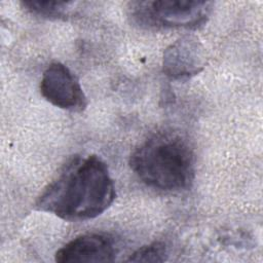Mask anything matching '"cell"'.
I'll list each match as a JSON object with an SVG mask.
<instances>
[{
	"instance_id": "1",
	"label": "cell",
	"mask_w": 263,
	"mask_h": 263,
	"mask_svg": "<svg viewBox=\"0 0 263 263\" xmlns=\"http://www.w3.org/2000/svg\"><path fill=\"white\" fill-rule=\"evenodd\" d=\"M115 186L105 161L97 155L71 159L37 199L36 208L67 221L103 214L115 199Z\"/></svg>"
},
{
	"instance_id": "2",
	"label": "cell",
	"mask_w": 263,
	"mask_h": 263,
	"mask_svg": "<svg viewBox=\"0 0 263 263\" xmlns=\"http://www.w3.org/2000/svg\"><path fill=\"white\" fill-rule=\"evenodd\" d=\"M194 154L188 142L175 133L148 137L132 153L129 165L148 187L163 192L189 188L194 179Z\"/></svg>"
},
{
	"instance_id": "3",
	"label": "cell",
	"mask_w": 263,
	"mask_h": 263,
	"mask_svg": "<svg viewBox=\"0 0 263 263\" xmlns=\"http://www.w3.org/2000/svg\"><path fill=\"white\" fill-rule=\"evenodd\" d=\"M212 2L191 0H154L130 3L135 22L147 28L195 29L203 25Z\"/></svg>"
},
{
	"instance_id": "4",
	"label": "cell",
	"mask_w": 263,
	"mask_h": 263,
	"mask_svg": "<svg viewBox=\"0 0 263 263\" xmlns=\"http://www.w3.org/2000/svg\"><path fill=\"white\" fill-rule=\"evenodd\" d=\"M40 92L46 101L61 109L82 111L86 106V97L78 79L62 63H51L43 72Z\"/></svg>"
},
{
	"instance_id": "5",
	"label": "cell",
	"mask_w": 263,
	"mask_h": 263,
	"mask_svg": "<svg viewBox=\"0 0 263 263\" xmlns=\"http://www.w3.org/2000/svg\"><path fill=\"white\" fill-rule=\"evenodd\" d=\"M114 256V241L110 236L103 233H86L62 247L55 253V261L59 263L111 262Z\"/></svg>"
},
{
	"instance_id": "6",
	"label": "cell",
	"mask_w": 263,
	"mask_h": 263,
	"mask_svg": "<svg viewBox=\"0 0 263 263\" xmlns=\"http://www.w3.org/2000/svg\"><path fill=\"white\" fill-rule=\"evenodd\" d=\"M200 45L192 38H182L170 45L163 54V72L174 79L188 78L202 69Z\"/></svg>"
},
{
	"instance_id": "7",
	"label": "cell",
	"mask_w": 263,
	"mask_h": 263,
	"mask_svg": "<svg viewBox=\"0 0 263 263\" xmlns=\"http://www.w3.org/2000/svg\"><path fill=\"white\" fill-rule=\"evenodd\" d=\"M22 6L34 15L44 18L59 20L68 17L76 8L77 2L73 1H22Z\"/></svg>"
},
{
	"instance_id": "8",
	"label": "cell",
	"mask_w": 263,
	"mask_h": 263,
	"mask_svg": "<svg viewBox=\"0 0 263 263\" xmlns=\"http://www.w3.org/2000/svg\"><path fill=\"white\" fill-rule=\"evenodd\" d=\"M166 260V248L161 241H154L143 246L130 255L132 262H163Z\"/></svg>"
}]
</instances>
